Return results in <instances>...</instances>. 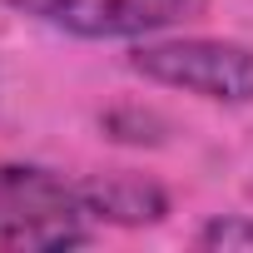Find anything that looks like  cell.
<instances>
[{
  "label": "cell",
  "mask_w": 253,
  "mask_h": 253,
  "mask_svg": "<svg viewBox=\"0 0 253 253\" xmlns=\"http://www.w3.org/2000/svg\"><path fill=\"white\" fill-rule=\"evenodd\" d=\"M80 179L40 164H0V253H60L89 243Z\"/></svg>",
  "instance_id": "cell-1"
},
{
  "label": "cell",
  "mask_w": 253,
  "mask_h": 253,
  "mask_svg": "<svg viewBox=\"0 0 253 253\" xmlns=\"http://www.w3.org/2000/svg\"><path fill=\"white\" fill-rule=\"evenodd\" d=\"M129 70L149 84L184 89L209 104H253V45L209 35H149L134 40Z\"/></svg>",
  "instance_id": "cell-2"
},
{
  "label": "cell",
  "mask_w": 253,
  "mask_h": 253,
  "mask_svg": "<svg viewBox=\"0 0 253 253\" xmlns=\"http://www.w3.org/2000/svg\"><path fill=\"white\" fill-rule=\"evenodd\" d=\"M5 5L75 40H149L204 15L209 0H5Z\"/></svg>",
  "instance_id": "cell-3"
},
{
  "label": "cell",
  "mask_w": 253,
  "mask_h": 253,
  "mask_svg": "<svg viewBox=\"0 0 253 253\" xmlns=\"http://www.w3.org/2000/svg\"><path fill=\"white\" fill-rule=\"evenodd\" d=\"M80 194H84L94 223L144 228V223H159V218L169 213V194H164V184H154V179H144V174H129V169L89 174V179H80Z\"/></svg>",
  "instance_id": "cell-4"
},
{
  "label": "cell",
  "mask_w": 253,
  "mask_h": 253,
  "mask_svg": "<svg viewBox=\"0 0 253 253\" xmlns=\"http://www.w3.org/2000/svg\"><path fill=\"white\" fill-rule=\"evenodd\" d=\"M194 243L209 253H253V218L248 213H213L199 223Z\"/></svg>",
  "instance_id": "cell-5"
}]
</instances>
